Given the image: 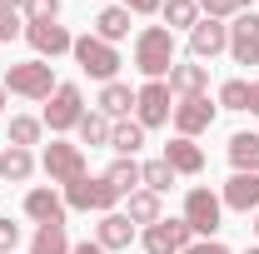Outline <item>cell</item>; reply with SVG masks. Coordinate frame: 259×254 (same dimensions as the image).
<instances>
[{
	"label": "cell",
	"instance_id": "cell-4",
	"mask_svg": "<svg viewBox=\"0 0 259 254\" xmlns=\"http://www.w3.org/2000/svg\"><path fill=\"white\" fill-rule=\"evenodd\" d=\"M115 204H120V194L115 185L105 180V175H80L75 185H65V209H95V215H115Z\"/></svg>",
	"mask_w": 259,
	"mask_h": 254
},
{
	"label": "cell",
	"instance_id": "cell-21",
	"mask_svg": "<svg viewBox=\"0 0 259 254\" xmlns=\"http://www.w3.org/2000/svg\"><path fill=\"white\" fill-rule=\"evenodd\" d=\"M130 110H135V90L120 85V80H110V85L100 90V115H105V120H125Z\"/></svg>",
	"mask_w": 259,
	"mask_h": 254
},
{
	"label": "cell",
	"instance_id": "cell-20",
	"mask_svg": "<svg viewBox=\"0 0 259 254\" xmlns=\"http://www.w3.org/2000/svg\"><path fill=\"white\" fill-rule=\"evenodd\" d=\"M30 175H35V155L20 150V145H5V155H0V180H5V185H25Z\"/></svg>",
	"mask_w": 259,
	"mask_h": 254
},
{
	"label": "cell",
	"instance_id": "cell-16",
	"mask_svg": "<svg viewBox=\"0 0 259 254\" xmlns=\"http://www.w3.org/2000/svg\"><path fill=\"white\" fill-rule=\"evenodd\" d=\"M164 85H169L180 100H185V95H204V85H209V70H204L199 60H175Z\"/></svg>",
	"mask_w": 259,
	"mask_h": 254
},
{
	"label": "cell",
	"instance_id": "cell-33",
	"mask_svg": "<svg viewBox=\"0 0 259 254\" xmlns=\"http://www.w3.org/2000/svg\"><path fill=\"white\" fill-rule=\"evenodd\" d=\"M20 10H25V25L30 20H55L60 15V0H20Z\"/></svg>",
	"mask_w": 259,
	"mask_h": 254
},
{
	"label": "cell",
	"instance_id": "cell-17",
	"mask_svg": "<svg viewBox=\"0 0 259 254\" xmlns=\"http://www.w3.org/2000/svg\"><path fill=\"white\" fill-rule=\"evenodd\" d=\"M160 159L175 170V175H199V170H204V150H199L194 140H185V135H175V140L164 145Z\"/></svg>",
	"mask_w": 259,
	"mask_h": 254
},
{
	"label": "cell",
	"instance_id": "cell-2",
	"mask_svg": "<svg viewBox=\"0 0 259 254\" xmlns=\"http://www.w3.org/2000/svg\"><path fill=\"white\" fill-rule=\"evenodd\" d=\"M70 55H75V65L90 75V80H115V70H120V50L115 45H105L100 35H75V45H70Z\"/></svg>",
	"mask_w": 259,
	"mask_h": 254
},
{
	"label": "cell",
	"instance_id": "cell-1",
	"mask_svg": "<svg viewBox=\"0 0 259 254\" xmlns=\"http://www.w3.org/2000/svg\"><path fill=\"white\" fill-rule=\"evenodd\" d=\"M169 65H175V30H164V25H145V30L135 35V70L150 75V80H164Z\"/></svg>",
	"mask_w": 259,
	"mask_h": 254
},
{
	"label": "cell",
	"instance_id": "cell-18",
	"mask_svg": "<svg viewBox=\"0 0 259 254\" xmlns=\"http://www.w3.org/2000/svg\"><path fill=\"white\" fill-rule=\"evenodd\" d=\"M25 215H30L35 224H65V199H60L55 190H45V185H40V190L25 194Z\"/></svg>",
	"mask_w": 259,
	"mask_h": 254
},
{
	"label": "cell",
	"instance_id": "cell-14",
	"mask_svg": "<svg viewBox=\"0 0 259 254\" xmlns=\"http://www.w3.org/2000/svg\"><path fill=\"white\" fill-rule=\"evenodd\" d=\"M95 244L105 254H110V249H130V244H135V220H130V215H100Z\"/></svg>",
	"mask_w": 259,
	"mask_h": 254
},
{
	"label": "cell",
	"instance_id": "cell-3",
	"mask_svg": "<svg viewBox=\"0 0 259 254\" xmlns=\"http://www.w3.org/2000/svg\"><path fill=\"white\" fill-rule=\"evenodd\" d=\"M5 90H10V95H25V100H50L55 95V70H50V60L10 65V70H5Z\"/></svg>",
	"mask_w": 259,
	"mask_h": 254
},
{
	"label": "cell",
	"instance_id": "cell-11",
	"mask_svg": "<svg viewBox=\"0 0 259 254\" xmlns=\"http://www.w3.org/2000/svg\"><path fill=\"white\" fill-rule=\"evenodd\" d=\"M25 40L35 45L40 60H55V55H65V50L75 45V35L65 30V25H55V20H30V25H25Z\"/></svg>",
	"mask_w": 259,
	"mask_h": 254
},
{
	"label": "cell",
	"instance_id": "cell-28",
	"mask_svg": "<svg viewBox=\"0 0 259 254\" xmlns=\"http://www.w3.org/2000/svg\"><path fill=\"white\" fill-rule=\"evenodd\" d=\"M75 130H80V145H90V150H95V145H110V120H105L100 110H85Z\"/></svg>",
	"mask_w": 259,
	"mask_h": 254
},
{
	"label": "cell",
	"instance_id": "cell-42",
	"mask_svg": "<svg viewBox=\"0 0 259 254\" xmlns=\"http://www.w3.org/2000/svg\"><path fill=\"white\" fill-rule=\"evenodd\" d=\"M254 239H259V215H254Z\"/></svg>",
	"mask_w": 259,
	"mask_h": 254
},
{
	"label": "cell",
	"instance_id": "cell-39",
	"mask_svg": "<svg viewBox=\"0 0 259 254\" xmlns=\"http://www.w3.org/2000/svg\"><path fill=\"white\" fill-rule=\"evenodd\" d=\"M249 110L259 115V80H249Z\"/></svg>",
	"mask_w": 259,
	"mask_h": 254
},
{
	"label": "cell",
	"instance_id": "cell-23",
	"mask_svg": "<svg viewBox=\"0 0 259 254\" xmlns=\"http://www.w3.org/2000/svg\"><path fill=\"white\" fill-rule=\"evenodd\" d=\"M140 145H145V125H140V120H115V125H110V150H115V155L135 159Z\"/></svg>",
	"mask_w": 259,
	"mask_h": 254
},
{
	"label": "cell",
	"instance_id": "cell-12",
	"mask_svg": "<svg viewBox=\"0 0 259 254\" xmlns=\"http://www.w3.org/2000/svg\"><path fill=\"white\" fill-rule=\"evenodd\" d=\"M209 125H214V105H209V95H185L180 105H175V130H180L185 140L204 135Z\"/></svg>",
	"mask_w": 259,
	"mask_h": 254
},
{
	"label": "cell",
	"instance_id": "cell-5",
	"mask_svg": "<svg viewBox=\"0 0 259 254\" xmlns=\"http://www.w3.org/2000/svg\"><path fill=\"white\" fill-rule=\"evenodd\" d=\"M40 164H45L50 185H75V180L85 175V150H80V145H70V140H50Z\"/></svg>",
	"mask_w": 259,
	"mask_h": 254
},
{
	"label": "cell",
	"instance_id": "cell-34",
	"mask_svg": "<svg viewBox=\"0 0 259 254\" xmlns=\"http://www.w3.org/2000/svg\"><path fill=\"white\" fill-rule=\"evenodd\" d=\"M20 35V10H0V45Z\"/></svg>",
	"mask_w": 259,
	"mask_h": 254
},
{
	"label": "cell",
	"instance_id": "cell-40",
	"mask_svg": "<svg viewBox=\"0 0 259 254\" xmlns=\"http://www.w3.org/2000/svg\"><path fill=\"white\" fill-rule=\"evenodd\" d=\"M15 5H20V0H0V10H15Z\"/></svg>",
	"mask_w": 259,
	"mask_h": 254
},
{
	"label": "cell",
	"instance_id": "cell-36",
	"mask_svg": "<svg viewBox=\"0 0 259 254\" xmlns=\"http://www.w3.org/2000/svg\"><path fill=\"white\" fill-rule=\"evenodd\" d=\"M120 5H125L130 15H160V5H164V0H120Z\"/></svg>",
	"mask_w": 259,
	"mask_h": 254
},
{
	"label": "cell",
	"instance_id": "cell-41",
	"mask_svg": "<svg viewBox=\"0 0 259 254\" xmlns=\"http://www.w3.org/2000/svg\"><path fill=\"white\" fill-rule=\"evenodd\" d=\"M0 110H5V80H0Z\"/></svg>",
	"mask_w": 259,
	"mask_h": 254
},
{
	"label": "cell",
	"instance_id": "cell-8",
	"mask_svg": "<svg viewBox=\"0 0 259 254\" xmlns=\"http://www.w3.org/2000/svg\"><path fill=\"white\" fill-rule=\"evenodd\" d=\"M80 115H85V95H80V85H55V95L45 105V125L65 135V130L80 125Z\"/></svg>",
	"mask_w": 259,
	"mask_h": 254
},
{
	"label": "cell",
	"instance_id": "cell-22",
	"mask_svg": "<svg viewBox=\"0 0 259 254\" xmlns=\"http://www.w3.org/2000/svg\"><path fill=\"white\" fill-rule=\"evenodd\" d=\"M95 35L105 40V45L125 40V35H130V10H125V5H105V10L95 15Z\"/></svg>",
	"mask_w": 259,
	"mask_h": 254
},
{
	"label": "cell",
	"instance_id": "cell-31",
	"mask_svg": "<svg viewBox=\"0 0 259 254\" xmlns=\"http://www.w3.org/2000/svg\"><path fill=\"white\" fill-rule=\"evenodd\" d=\"M220 105L225 110H249V80H225L220 85Z\"/></svg>",
	"mask_w": 259,
	"mask_h": 254
},
{
	"label": "cell",
	"instance_id": "cell-43",
	"mask_svg": "<svg viewBox=\"0 0 259 254\" xmlns=\"http://www.w3.org/2000/svg\"><path fill=\"white\" fill-rule=\"evenodd\" d=\"M244 254H259V249H244Z\"/></svg>",
	"mask_w": 259,
	"mask_h": 254
},
{
	"label": "cell",
	"instance_id": "cell-19",
	"mask_svg": "<svg viewBox=\"0 0 259 254\" xmlns=\"http://www.w3.org/2000/svg\"><path fill=\"white\" fill-rule=\"evenodd\" d=\"M229 164H234V175H259V135L249 130L229 135Z\"/></svg>",
	"mask_w": 259,
	"mask_h": 254
},
{
	"label": "cell",
	"instance_id": "cell-29",
	"mask_svg": "<svg viewBox=\"0 0 259 254\" xmlns=\"http://www.w3.org/2000/svg\"><path fill=\"white\" fill-rule=\"evenodd\" d=\"M40 130H45V120H35V115H15V120H10V140H5V145L30 150V145H40Z\"/></svg>",
	"mask_w": 259,
	"mask_h": 254
},
{
	"label": "cell",
	"instance_id": "cell-25",
	"mask_svg": "<svg viewBox=\"0 0 259 254\" xmlns=\"http://www.w3.org/2000/svg\"><path fill=\"white\" fill-rule=\"evenodd\" d=\"M105 180L115 185V194H135L140 190V159H130V155H120L110 170H105Z\"/></svg>",
	"mask_w": 259,
	"mask_h": 254
},
{
	"label": "cell",
	"instance_id": "cell-10",
	"mask_svg": "<svg viewBox=\"0 0 259 254\" xmlns=\"http://www.w3.org/2000/svg\"><path fill=\"white\" fill-rule=\"evenodd\" d=\"M229 55H234V65H259V15L254 10H239L229 20Z\"/></svg>",
	"mask_w": 259,
	"mask_h": 254
},
{
	"label": "cell",
	"instance_id": "cell-32",
	"mask_svg": "<svg viewBox=\"0 0 259 254\" xmlns=\"http://www.w3.org/2000/svg\"><path fill=\"white\" fill-rule=\"evenodd\" d=\"M199 10H204V15H209V20H234V15H239V10H254V0H199Z\"/></svg>",
	"mask_w": 259,
	"mask_h": 254
},
{
	"label": "cell",
	"instance_id": "cell-35",
	"mask_svg": "<svg viewBox=\"0 0 259 254\" xmlns=\"http://www.w3.org/2000/svg\"><path fill=\"white\" fill-rule=\"evenodd\" d=\"M15 244H20V224L0 220V254H15Z\"/></svg>",
	"mask_w": 259,
	"mask_h": 254
},
{
	"label": "cell",
	"instance_id": "cell-7",
	"mask_svg": "<svg viewBox=\"0 0 259 254\" xmlns=\"http://www.w3.org/2000/svg\"><path fill=\"white\" fill-rule=\"evenodd\" d=\"M169 95H175V90H169L164 80H150V85H140V90H135V120H140L145 130L164 125V120L175 115V100H169Z\"/></svg>",
	"mask_w": 259,
	"mask_h": 254
},
{
	"label": "cell",
	"instance_id": "cell-15",
	"mask_svg": "<svg viewBox=\"0 0 259 254\" xmlns=\"http://www.w3.org/2000/svg\"><path fill=\"white\" fill-rule=\"evenodd\" d=\"M225 209H239V215H259V175H229L225 185Z\"/></svg>",
	"mask_w": 259,
	"mask_h": 254
},
{
	"label": "cell",
	"instance_id": "cell-13",
	"mask_svg": "<svg viewBox=\"0 0 259 254\" xmlns=\"http://www.w3.org/2000/svg\"><path fill=\"white\" fill-rule=\"evenodd\" d=\"M220 50H229V25H220V20H209V15H204V20L190 30V60L204 65V60H214Z\"/></svg>",
	"mask_w": 259,
	"mask_h": 254
},
{
	"label": "cell",
	"instance_id": "cell-6",
	"mask_svg": "<svg viewBox=\"0 0 259 254\" xmlns=\"http://www.w3.org/2000/svg\"><path fill=\"white\" fill-rule=\"evenodd\" d=\"M220 220H225V199H220L214 190H204V185H199V190L185 194V224H190L194 234H204V239H209V234L220 229Z\"/></svg>",
	"mask_w": 259,
	"mask_h": 254
},
{
	"label": "cell",
	"instance_id": "cell-27",
	"mask_svg": "<svg viewBox=\"0 0 259 254\" xmlns=\"http://www.w3.org/2000/svg\"><path fill=\"white\" fill-rule=\"evenodd\" d=\"M30 254H70V239H65V224H40L30 239Z\"/></svg>",
	"mask_w": 259,
	"mask_h": 254
},
{
	"label": "cell",
	"instance_id": "cell-24",
	"mask_svg": "<svg viewBox=\"0 0 259 254\" xmlns=\"http://www.w3.org/2000/svg\"><path fill=\"white\" fill-rule=\"evenodd\" d=\"M160 15H164V30H194L199 25V0H164Z\"/></svg>",
	"mask_w": 259,
	"mask_h": 254
},
{
	"label": "cell",
	"instance_id": "cell-37",
	"mask_svg": "<svg viewBox=\"0 0 259 254\" xmlns=\"http://www.w3.org/2000/svg\"><path fill=\"white\" fill-rule=\"evenodd\" d=\"M185 254H229V244H220V239H199V244H190Z\"/></svg>",
	"mask_w": 259,
	"mask_h": 254
},
{
	"label": "cell",
	"instance_id": "cell-38",
	"mask_svg": "<svg viewBox=\"0 0 259 254\" xmlns=\"http://www.w3.org/2000/svg\"><path fill=\"white\" fill-rule=\"evenodd\" d=\"M70 254H105V249H100V244H90V239H85V244H70Z\"/></svg>",
	"mask_w": 259,
	"mask_h": 254
},
{
	"label": "cell",
	"instance_id": "cell-30",
	"mask_svg": "<svg viewBox=\"0 0 259 254\" xmlns=\"http://www.w3.org/2000/svg\"><path fill=\"white\" fill-rule=\"evenodd\" d=\"M140 185L155 190V194H164L169 185H175V170H169L164 159H150V164H140Z\"/></svg>",
	"mask_w": 259,
	"mask_h": 254
},
{
	"label": "cell",
	"instance_id": "cell-9",
	"mask_svg": "<svg viewBox=\"0 0 259 254\" xmlns=\"http://www.w3.org/2000/svg\"><path fill=\"white\" fill-rule=\"evenodd\" d=\"M194 244V229L185 220H155L145 229V254H185Z\"/></svg>",
	"mask_w": 259,
	"mask_h": 254
},
{
	"label": "cell",
	"instance_id": "cell-26",
	"mask_svg": "<svg viewBox=\"0 0 259 254\" xmlns=\"http://www.w3.org/2000/svg\"><path fill=\"white\" fill-rule=\"evenodd\" d=\"M125 215H130L135 224H145V229H150L155 220H164V215H160V194H155V190H135V194H130V209H125Z\"/></svg>",
	"mask_w": 259,
	"mask_h": 254
}]
</instances>
